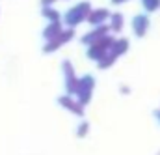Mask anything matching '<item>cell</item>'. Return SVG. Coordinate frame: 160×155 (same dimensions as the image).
Returning a JSON list of instances; mask_svg holds the SVG:
<instances>
[{"instance_id": "7c38bea8", "label": "cell", "mask_w": 160, "mask_h": 155, "mask_svg": "<svg viewBox=\"0 0 160 155\" xmlns=\"http://www.w3.org/2000/svg\"><path fill=\"white\" fill-rule=\"evenodd\" d=\"M127 51H128V39L127 38H119V39H116V43H114V47H112L110 52H112L114 56L119 58V56H123Z\"/></svg>"}, {"instance_id": "ffe728a7", "label": "cell", "mask_w": 160, "mask_h": 155, "mask_svg": "<svg viewBox=\"0 0 160 155\" xmlns=\"http://www.w3.org/2000/svg\"><path fill=\"white\" fill-rule=\"evenodd\" d=\"M155 118L158 120V123H160V109H158V110H155Z\"/></svg>"}, {"instance_id": "9c48e42d", "label": "cell", "mask_w": 160, "mask_h": 155, "mask_svg": "<svg viewBox=\"0 0 160 155\" xmlns=\"http://www.w3.org/2000/svg\"><path fill=\"white\" fill-rule=\"evenodd\" d=\"M149 24H151V21H149V17L145 13L136 15L132 19V32H134V36L136 38H145V34L149 30Z\"/></svg>"}, {"instance_id": "4fadbf2b", "label": "cell", "mask_w": 160, "mask_h": 155, "mask_svg": "<svg viewBox=\"0 0 160 155\" xmlns=\"http://www.w3.org/2000/svg\"><path fill=\"white\" fill-rule=\"evenodd\" d=\"M41 15L48 21V23H54V21H62V13L52 8V6H47V8H41Z\"/></svg>"}, {"instance_id": "5b68a950", "label": "cell", "mask_w": 160, "mask_h": 155, "mask_svg": "<svg viewBox=\"0 0 160 155\" xmlns=\"http://www.w3.org/2000/svg\"><path fill=\"white\" fill-rule=\"evenodd\" d=\"M62 69H63V78H65V92L69 95H75L77 94V88H78V77L75 73V67L69 60H63L62 64Z\"/></svg>"}, {"instance_id": "6da1fadb", "label": "cell", "mask_w": 160, "mask_h": 155, "mask_svg": "<svg viewBox=\"0 0 160 155\" xmlns=\"http://www.w3.org/2000/svg\"><path fill=\"white\" fill-rule=\"evenodd\" d=\"M91 9H93V8H91V4H89L88 0H84V2H80V4H77V6H73V8L63 15L65 26H67V28H75V26H78L80 23L88 21Z\"/></svg>"}, {"instance_id": "277c9868", "label": "cell", "mask_w": 160, "mask_h": 155, "mask_svg": "<svg viewBox=\"0 0 160 155\" xmlns=\"http://www.w3.org/2000/svg\"><path fill=\"white\" fill-rule=\"evenodd\" d=\"M73 38H75V28H65V30H63L56 39H52V41H45V45H43V52H45V54L56 52L60 47H63L65 43H69Z\"/></svg>"}, {"instance_id": "d6986e66", "label": "cell", "mask_w": 160, "mask_h": 155, "mask_svg": "<svg viewBox=\"0 0 160 155\" xmlns=\"http://www.w3.org/2000/svg\"><path fill=\"white\" fill-rule=\"evenodd\" d=\"M128 92H130V90H128L127 86H121V94H128Z\"/></svg>"}, {"instance_id": "5bb4252c", "label": "cell", "mask_w": 160, "mask_h": 155, "mask_svg": "<svg viewBox=\"0 0 160 155\" xmlns=\"http://www.w3.org/2000/svg\"><path fill=\"white\" fill-rule=\"evenodd\" d=\"M116 60H118V56H114L112 52H108L101 62H97V64H99V69H108V67H112V66L116 64Z\"/></svg>"}, {"instance_id": "3957f363", "label": "cell", "mask_w": 160, "mask_h": 155, "mask_svg": "<svg viewBox=\"0 0 160 155\" xmlns=\"http://www.w3.org/2000/svg\"><path fill=\"white\" fill-rule=\"evenodd\" d=\"M93 90H95V77L93 75H84L78 78V88H77V99L82 107H86L89 101H91V95H93Z\"/></svg>"}, {"instance_id": "9a60e30c", "label": "cell", "mask_w": 160, "mask_h": 155, "mask_svg": "<svg viewBox=\"0 0 160 155\" xmlns=\"http://www.w3.org/2000/svg\"><path fill=\"white\" fill-rule=\"evenodd\" d=\"M142 6L147 13H153V11L160 9V0H142Z\"/></svg>"}, {"instance_id": "7a4b0ae2", "label": "cell", "mask_w": 160, "mask_h": 155, "mask_svg": "<svg viewBox=\"0 0 160 155\" xmlns=\"http://www.w3.org/2000/svg\"><path fill=\"white\" fill-rule=\"evenodd\" d=\"M114 43H116V38H114V36H110V34L104 36L102 39H99L97 43H93V45L88 47V58L93 60V62H101V60L112 51Z\"/></svg>"}, {"instance_id": "e0dca14e", "label": "cell", "mask_w": 160, "mask_h": 155, "mask_svg": "<svg viewBox=\"0 0 160 155\" xmlns=\"http://www.w3.org/2000/svg\"><path fill=\"white\" fill-rule=\"evenodd\" d=\"M54 2H56V0H41V6H43V8H47V6H54Z\"/></svg>"}, {"instance_id": "8fae6325", "label": "cell", "mask_w": 160, "mask_h": 155, "mask_svg": "<svg viewBox=\"0 0 160 155\" xmlns=\"http://www.w3.org/2000/svg\"><path fill=\"white\" fill-rule=\"evenodd\" d=\"M110 30L112 32H121L123 30V26H125V15L119 13V11H116V13H112V17H110Z\"/></svg>"}, {"instance_id": "8992f818", "label": "cell", "mask_w": 160, "mask_h": 155, "mask_svg": "<svg viewBox=\"0 0 160 155\" xmlns=\"http://www.w3.org/2000/svg\"><path fill=\"white\" fill-rule=\"evenodd\" d=\"M110 32H112V30H110V24H108V23H106V24H101V26H93L88 34H84V36H82L80 41H82L84 45H88V47H89V45L97 43L99 39H102L104 36H108Z\"/></svg>"}, {"instance_id": "ac0fdd59", "label": "cell", "mask_w": 160, "mask_h": 155, "mask_svg": "<svg viewBox=\"0 0 160 155\" xmlns=\"http://www.w3.org/2000/svg\"><path fill=\"white\" fill-rule=\"evenodd\" d=\"M114 6H121V4H125V2H130V0H110Z\"/></svg>"}, {"instance_id": "ba28073f", "label": "cell", "mask_w": 160, "mask_h": 155, "mask_svg": "<svg viewBox=\"0 0 160 155\" xmlns=\"http://www.w3.org/2000/svg\"><path fill=\"white\" fill-rule=\"evenodd\" d=\"M110 17H112L110 9H106V8H95V9H91V13L88 17V23L91 26H101V24H106L110 21Z\"/></svg>"}, {"instance_id": "52a82bcc", "label": "cell", "mask_w": 160, "mask_h": 155, "mask_svg": "<svg viewBox=\"0 0 160 155\" xmlns=\"http://www.w3.org/2000/svg\"><path fill=\"white\" fill-rule=\"evenodd\" d=\"M58 103H60V107H63L65 110L73 112L75 116L84 118V107L78 103V99H73V95H69V94L60 95V97H58Z\"/></svg>"}, {"instance_id": "30bf717a", "label": "cell", "mask_w": 160, "mask_h": 155, "mask_svg": "<svg viewBox=\"0 0 160 155\" xmlns=\"http://www.w3.org/2000/svg\"><path fill=\"white\" fill-rule=\"evenodd\" d=\"M63 30H65V28H63V23H62V21L48 23V24L45 26V30H43V38H45V41H52V39L58 38Z\"/></svg>"}, {"instance_id": "2e32d148", "label": "cell", "mask_w": 160, "mask_h": 155, "mask_svg": "<svg viewBox=\"0 0 160 155\" xmlns=\"http://www.w3.org/2000/svg\"><path fill=\"white\" fill-rule=\"evenodd\" d=\"M88 131H89V123H88V121H80L78 129H77V135H78V136H86Z\"/></svg>"}]
</instances>
